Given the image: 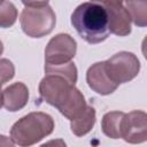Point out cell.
<instances>
[{"mask_svg":"<svg viewBox=\"0 0 147 147\" xmlns=\"http://www.w3.org/2000/svg\"><path fill=\"white\" fill-rule=\"evenodd\" d=\"M52 144H60V145H62V146H65V144L63 142V141H49V142H47V144H44V146H46V145H52Z\"/></svg>","mask_w":147,"mask_h":147,"instance_id":"d6986e66","label":"cell"},{"mask_svg":"<svg viewBox=\"0 0 147 147\" xmlns=\"http://www.w3.org/2000/svg\"><path fill=\"white\" fill-rule=\"evenodd\" d=\"M101 5L109 22V31L119 37H125L131 33V18L124 6V0H91Z\"/></svg>","mask_w":147,"mask_h":147,"instance_id":"52a82bcc","label":"cell"},{"mask_svg":"<svg viewBox=\"0 0 147 147\" xmlns=\"http://www.w3.org/2000/svg\"><path fill=\"white\" fill-rule=\"evenodd\" d=\"M17 20V9L15 5L8 0L0 3V28H10Z\"/></svg>","mask_w":147,"mask_h":147,"instance_id":"9a60e30c","label":"cell"},{"mask_svg":"<svg viewBox=\"0 0 147 147\" xmlns=\"http://www.w3.org/2000/svg\"><path fill=\"white\" fill-rule=\"evenodd\" d=\"M105 70L109 79L119 86L136 78L140 71V61L131 52H118L105 61Z\"/></svg>","mask_w":147,"mask_h":147,"instance_id":"5b68a950","label":"cell"},{"mask_svg":"<svg viewBox=\"0 0 147 147\" xmlns=\"http://www.w3.org/2000/svg\"><path fill=\"white\" fill-rule=\"evenodd\" d=\"M124 114L125 113L123 111H109L103 115L101 121V129L107 137L111 139L121 138V125Z\"/></svg>","mask_w":147,"mask_h":147,"instance_id":"7c38bea8","label":"cell"},{"mask_svg":"<svg viewBox=\"0 0 147 147\" xmlns=\"http://www.w3.org/2000/svg\"><path fill=\"white\" fill-rule=\"evenodd\" d=\"M86 82H87L88 87L100 95L111 94L118 87L116 84H114L109 79L105 70V61L96 62L87 69Z\"/></svg>","mask_w":147,"mask_h":147,"instance_id":"9c48e42d","label":"cell"},{"mask_svg":"<svg viewBox=\"0 0 147 147\" xmlns=\"http://www.w3.org/2000/svg\"><path fill=\"white\" fill-rule=\"evenodd\" d=\"M2 1H5V0H0V3H1V2H2Z\"/></svg>","mask_w":147,"mask_h":147,"instance_id":"7402d4cb","label":"cell"},{"mask_svg":"<svg viewBox=\"0 0 147 147\" xmlns=\"http://www.w3.org/2000/svg\"><path fill=\"white\" fill-rule=\"evenodd\" d=\"M45 74H55L62 76L74 85L77 82V68L71 61L60 65H45Z\"/></svg>","mask_w":147,"mask_h":147,"instance_id":"5bb4252c","label":"cell"},{"mask_svg":"<svg viewBox=\"0 0 147 147\" xmlns=\"http://www.w3.org/2000/svg\"><path fill=\"white\" fill-rule=\"evenodd\" d=\"M77 52L76 40L68 33L53 37L45 48V65H60L70 62Z\"/></svg>","mask_w":147,"mask_h":147,"instance_id":"8992f818","label":"cell"},{"mask_svg":"<svg viewBox=\"0 0 147 147\" xmlns=\"http://www.w3.org/2000/svg\"><path fill=\"white\" fill-rule=\"evenodd\" d=\"M95 124V109L86 106L85 110L76 118L70 119L71 132L77 137H83L88 133Z\"/></svg>","mask_w":147,"mask_h":147,"instance_id":"8fae6325","label":"cell"},{"mask_svg":"<svg viewBox=\"0 0 147 147\" xmlns=\"http://www.w3.org/2000/svg\"><path fill=\"white\" fill-rule=\"evenodd\" d=\"M71 24L88 44H100L109 34L108 15L105 8L96 2H83L71 14Z\"/></svg>","mask_w":147,"mask_h":147,"instance_id":"7a4b0ae2","label":"cell"},{"mask_svg":"<svg viewBox=\"0 0 147 147\" xmlns=\"http://www.w3.org/2000/svg\"><path fill=\"white\" fill-rule=\"evenodd\" d=\"M131 21L139 28L147 25V0H124Z\"/></svg>","mask_w":147,"mask_h":147,"instance_id":"4fadbf2b","label":"cell"},{"mask_svg":"<svg viewBox=\"0 0 147 147\" xmlns=\"http://www.w3.org/2000/svg\"><path fill=\"white\" fill-rule=\"evenodd\" d=\"M121 138L129 144H141L147 140V115L142 110L124 114L121 125Z\"/></svg>","mask_w":147,"mask_h":147,"instance_id":"ba28073f","label":"cell"},{"mask_svg":"<svg viewBox=\"0 0 147 147\" xmlns=\"http://www.w3.org/2000/svg\"><path fill=\"white\" fill-rule=\"evenodd\" d=\"M23 32L31 38H41L49 34L55 28L56 16L51 6L25 7L20 16Z\"/></svg>","mask_w":147,"mask_h":147,"instance_id":"277c9868","label":"cell"},{"mask_svg":"<svg viewBox=\"0 0 147 147\" xmlns=\"http://www.w3.org/2000/svg\"><path fill=\"white\" fill-rule=\"evenodd\" d=\"M13 145L14 142L11 141V139L0 134V146H13Z\"/></svg>","mask_w":147,"mask_h":147,"instance_id":"ac0fdd59","label":"cell"},{"mask_svg":"<svg viewBox=\"0 0 147 147\" xmlns=\"http://www.w3.org/2000/svg\"><path fill=\"white\" fill-rule=\"evenodd\" d=\"M53 130L54 121L51 115L42 111H33L13 124L10 139L14 145L22 147L31 146L49 136Z\"/></svg>","mask_w":147,"mask_h":147,"instance_id":"3957f363","label":"cell"},{"mask_svg":"<svg viewBox=\"0 0 147 147\" xmlns=\"http://www.w3.org/2000/svg\"><path fill=\"white\" fill-rule=\"evenodd\" d=\"M3 106V102H2V91H1V85H0V108Z\"/></svg>","mask_w":147,"mask_h":147,"instance_id":"ffe728a7","label":"cell"},{"mask_svg":"<svg viewBox=\"0 0 147 147\" xmlns=\"http://www.w3.org/2000/svg\"><path fill=\"white\" fill-rule=\"evenodd\" d=\"M3 53V44H2V41L0 40V55Z\"/></svg>","mask_w":147,"mask_h":147,"instance_id":"44dd1931","label":"cell"},{"mask_svg":"<svg viewBox=\"0 0 147 147\" xmlns=\"http://www.w3.org/2000/svg\"><path fill=\"white\" fill-rule=\"evenodd\" d=\"M40 99L57 108L68 119L78 117L86 108L83 93L64 77L55 74H46L39 84Z\"/></svg>","mask_w":147,"mask_h":147,"instance_id":"6da1fadb","label":"cell"},{"mask_svg":"<svg viewBox=\"0 0 147 147\" xmlns=\"http://www.w3.org/2000/svg\"><path fill=\"white\" fill-rule=\"evenodd\" d=\"M15 76V67L8 59H0V85L8 83Z\"/></svg>","mask_w":147,"mask_h":147,"instance_id":"2e32d148","label":"cell"},{"mask_svg":"<svg viewBox=\"0 0 147 147\" xmlns=\"http://www.w3.org/2000/svg\"><path fill=\"white\" fill-rule=\"evenodd\" d=\"M29 101V90L25 84L17 82L2 91L3 107L8 111H17L26 106Z\"/></svg>","mask_w":147,"mask_h":147,"instance_id":"30bf717a","label":"cell"},{"mask_svg":"<svg viewBox=\"0 0 147 147\" xmlns=\"http://www.w3.org/2000/svg\"><path fill=\"white\" fill-rule=\"evenodd\" d=\"M25 7H37V6H45L48 3L49 0H21Z\"/></svg>","mask_w":147,"mask_h":147,"instance_id":"e0dca14e","label":"cell"}]
</instances>
